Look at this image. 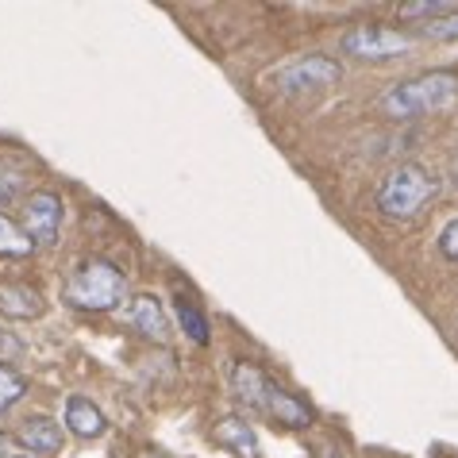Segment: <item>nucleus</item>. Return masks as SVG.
Masks as SVG:
<instances>
[{
  "instance_id": "14",
  "label": "nucleus",
  "mask_w": 458,
  "mask_h": 458,
  "mask_svg": "<svg viewBox=\"0 0 458 458\" xmlns=\"http://www.w3.org/2000/svg\"><path fill=\"white\" fill-rule=\"evenodd\" d=\"M31 239L23 235V227L12 220V216L0 212V254H12V259H23V254H31Z\"/></svg>"
},
{
  "instance_id": "1",
  "label": "nucleus",
  "mask_w": 458,
  "mask_h": 458,
  "mask_svg": "<svg viewBox=\"0 0 458 458\" xmlns=\"http://www.w3.org/2000/svg\"><path fill=\"white\" fill-rule=\"evenodd\" d=\"M454 100H458V73L431 70V73H420V78L393 85L381 97V112L393 120H416V116H431V112L451 108Z\"/></svg>"
},
{
  "instance_id": "20",
  "label": "nucleus",
  "mask_w": 458,
  "mask_h": 458,
  "mask_svg": "<svg viewBox=\"0 0 458 458\" xmlns=\"http://www.w3.org/2000/svg\"><path fill=\"white\" fill-rule=\"evenodd\" d=\"M439 250L447 254L451 262H458V220H451V224L439 232Z\"/></svg>"
},
{
  "instance_id": "22",
  "label": "nucleus",
  "mask_w": 458,
  "mask_h": 458,
  "mask_svg": "<svg viewBox=\"0 0 458 458\" xmlns=\"http://www.w3.org/2000/svg\"><path fill=\"white\" fill-rule=\"evenodd\" d=\"M0 458H31V454H12V451H0Z\"/></svg>"
},
{
  "instance_id": "11",
  "label": "nucleus",
  "mask_w": 458,
  "mask_h": 458,
  "mask_svg": "<svg viewBox=\"0 0 458 458\" xmlns=\"http://www.w3.org/2000/svg\"><path fill=\"white\" fill-rule=\"evenodd\" d=\"M232 386H235L239 404H247V409L262 412V404H266V389H270V377H266V374L259 370V366L239 362V366H235V374H232Z\"/></svg>"
},
{
  "instance_id": "7",
  "label": "nucleus",
  "mask_w": 458,
  "mask_h": 458,
  "mask_svg": "<svg viewBox=\"0 0 458 458\" xmlns=\"http://www.w3.org/2000/svg\"><path fill=\"white\" fill-rule=\"evenodd\" d=\"M262 412H266V416H274L277 424H285V428H309V424H312V409H309V404L297 401L289 389L274 386V381H270V389H266Z\"/></svg>"
},
{
  "instance_id": "19",
  "label": "nucleus",
  "mask_w": 458,
  "mask_h": 458,
  "mask_svg": "<svg viewBox=\"0 0 458 458\" xmlns=\"http://www.w3.org/2000/svg\"><path fill=\"white\" fill-rule=\"evenodd\" d=\"M20 189H23V177L20 174H8V170H0V208L12 205V200L20 197Z\"/></svg>"
},
{
  "instance_id": "25",
  "label": "nucleus",
  "mask_w": 458,
  "mask_h": 458,
  "mask_svg": "<svg viewBox=\"0 0 458 458\" xmlns=\"http://www.w3.org/2000/svg\"><path fill=\"white\" fill-rule=\"evenodd\" d=\"M155 458H162V454H155Z\"/></svg>"
},
{
  "instance_id": "13",
  "label": "nucleus",
  "mask_w": 458,
  "mask_h": 458,
  "mask_svg": "<svg viewBox=\"0 0 458 458\" xmlns=\"http://www.w3.org/2000/svg\"><path fill=\"white\" fill-rule=\"evenodd\" d=\"M127 324L135 327V332H143V335H162L166 332V316H162V304L150 297V293H143V297H135V304L127 309Z\"/></svg>"
},
{
  "instance_id": "4",
  "label": "nucleus",
  "mask_w": 458,
  "mask_h": 458,
  "mask_svg": "<svg viewBox=\"0 0 458 458\" xmlns=\"http://www.w3.org/2000/svg\"><path fill=\"white\" fill-rule=\"evenodd\" d=\"M416 47L412 35H401L393 28H377V23H359L343 35V55L359 58V62H389L404 58Z\"/></svg>"
},
{
  "instance_id": "21",
  "label": "nucleus",
  "mask_w": 458,
  "mask_h": 458,
  "mask_svg": "<svg viewBox=\"0 0 458 458\" xmlns=\"http://www.w3.org/2000/svg\"><path fill=\"white\" fill-rule=\"evenodd\" d=\"M451 185H454V189H458V158H454V162H451Z\"/></svg>"
},
{
  "instance_id": "24",
  "label": "nucleus",
  "mask_w": 458,
  "mask_h": 458,
  "mask_svg": "<svg viewBox=\"0 0 458 458\" xmlns=\"http://www.w3.org/2000/svg\"><path fill=\"white\" fill-rule=\"evenodd\" d=\"M320 458H332V454H320Z\"/></svg>"
},
{
  "instance_id": "23",
  "label": "nucleus",
  "mask_w": 458,
  "mask_h": 458,
  "mask_svg": "<svg viewBox=\"0 0 458 458\" xmlns=\"http://www.w3.org/2000/svg\"><path fill=\"white\" fill-rule=\"evenodd\" d=\"M4 347H8V343H4V335H0V351H4Z\"/></svg>"
},
{
  "instance_id": "16",
  "label": "nucleus",
  "mask_w": 458,
  "mask_h": 458,
  "mask_svg": "<svg viewBox=\"0 0 458 458\" xmlns=\"http://www.w3.org/2000/svg\"><path fill=\"white\" fill-rule=\"evenodd\" d=\"M177 324H182V332L193 339L197 347H208V320L189 301H177Z\"/></svg>"
},
{
  "instance_id": "2",
  "label": "nucleus",
  "mask_w": 458,
  "mask_h": 458,
  "mask_svg": "<svg viewBox=\"0 0 458 458\" xmlns=\"http://www.w3.org/2000/svg\"><path fill=\"white\" fill-rule=\"evenodd\" d=\"M439 193L436 174L424 170L420 162H404V166L393 170L377 189V208L389 216V220H412V216L424 212V205Z\"/></svg>"
},
{
  "instance_id": "10",
  "label": "nucleus",
  "mask_w": 458,
  "mask_h": 458,
  "mask_svg": "<svg viewBox=\"0 0 458 458\" xmlns=\"http://www.w3.org/2000/svg\"><path fill=\"white\" fill-rule=\"evenodd\" d=\"M43 309L47 304L31 285H0V312L12 320H39Z\"/></svg>"
},
{
  "instance_id": "12",
  "label": "nucleus",
  "mask_w": 458,
  "mask_h": 458,
  "mask_svg": "<svg viewBox=\"0 0 458 458\" xmlns=\"http://www.w3.org/2000/svg\"><path fill=\"white\" fill-rule=\"evenodd\" d=\"M20 443H23V447H31L35 454H55L62 447V428L55 424V420H47V416L23 420Z\"/></svg>"
},
{
  "instance_id": "6",
  "label": "nucleus",
  "mask_w": 458,
  "mask_h": 458,
  "mask_svg": "<svg viewBox=\"0 0 458 458\" xmlns=\"http://www.w3.org/2000/svg\"><path fill=\"white\" fill-rule=\"evenodd\" d=\"M23 235L31 247H55L62 235V200L55 193H31L23 200Z\"/></svg>"
},
{
  "instance_id": "9",
  "label": "nucleus",
  "mask_w": 458,
  "mask_h": 458,
  "mask_svg": "<svg viewBox=\"0 0 458 458\" xmlns=\"http://www.w3.org/2000/svg\"><path fill=\"white\" fill-rule=\"evenodd\" d=\"M66 428H70L78 439H97V436H105L108 420H105V412H100L93 401L70 397V401H66Z\"/></svg>"
},
{
  "instance_id": "3",
  "label": "nucleus",
  "mask_w": 458,
  "mask_h": 458,
  "mask_svg": "<svg viewBox=\"0 0 458 458\" xmlns=\"http://www.w3.org/2000/svg\"><path fill=\"white\" fill-rule=\"evenodd\" d=\"M123 293H127V277L105 259L85 262L66 282V301L85 312H112L123 301Z\"/></svg>"
},
{
  "instance_id": "15",
  "label": "nucleus",
  "mask_w": 458,
  "mask_h": 458,
  "mask_svg": "<svg viewBox=\"0 0 458 458\" xmlns=\"http://www.w3.org/2000/svg\"><path fill=\"white\" fill-rule=\"evenodd\" d=\"M458 4L454 0H409V4H401L397 8V16L404 23H416V20H436V16H447V12H454Z\"/></svg>"
},
{
  "instance_id": "8",
  "label": "nucleus",
  "mask_w": 458,
  "mask_h": 458,
  "mask_svg": "<svg viewBox=\"0 0 458 458\" xmlns=\"http://www.w3.org/2000/svg\"><path fill=\"white\" fill-rule=\"evenodd\" d=\"M212 439L220 443V447H227L232 454H239V458H259V436L250 431V424H243V420H235V416L216 420Z\"/></svg>"
},
{
  "instance_id": "17",
  "label": "nucleus",
  "mask_w": 458,
  "mask_h": 458,
  "mask_svg": "<svg viewBox=\"0 0 458 458\" xmlns=\"http://www.w3.org/2000/svg\"><path fill=\"white\" fill-rule=\"evenodd\" d=\"M416 28H420V35H424V39H431V43H451V39H458V8L447 12V16L428 20V23H416Z\"/></svg>"
},
{
  "instance_id": "18",
  "label": "nucleus",
  "mask_w": 458,
  "mask_h": 458,
  "mask_svg": "<svg viewBox=\"0 0 458 458\" xmlns=\"http://www.w3.org/2000/svg\"><path fill=\"white\" fill-rule=\"evenodd\" d=\"M23 393H28V381H23V374H16L12 366L0 362V412H8L12 404H16Z\"/></svg>"
},
{
  "instance_id": "5",
  "label": "nucleus",
  "mask_w": 458,
  "mask_h": 458,
  "mask_svg": "<svg viewBox=\"0 0 458 458\" xmlns=\"http://www.w3.org/2000/svg\"><path fill=\"white\" fill-rule=\"evenodd\" d=\"M343 81V66L327 55H309L282 66L274 73V85L282 93H320V89H332Z\"/></svg>"
}]
</instances>
